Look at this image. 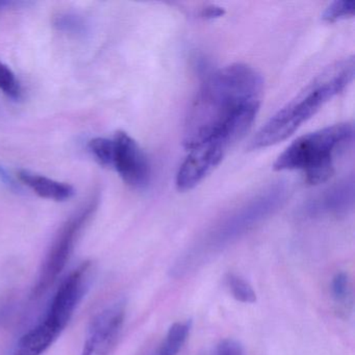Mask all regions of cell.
I'll list each match as a JSON object with an SVG mask.
<instances>
[{
    "label": "cell",
    "mask_w": 355,
    "mask_h": 355,
    "mask_svg": "<svg viewBox=\"0 0 355 355\" xmlns=\"http://www.w3.org/2000/svg\"><path fill=\"white\" fill-rule=\"evenodd\" d=\"M191 322H178L168 330L159 355H176L184 346L190 334Z\"/></svg>",
    "instance_id": "12"
},
{
    "label": "cell",
    "mask_w": 355,
    "mask_h": 355,
    "mask_svg": "<svg viewBox=\"0 0 355 355\" xmlns=\"http://www.w3.org/2000/svg\"><path fill=\"white\" fill-rule=\"evenodd\" d=\"M354 205V180L353 176L340 180L338 184L323 191L307 203L309 216H345L352 211Z\"/></svg>",
    "instance_id": "10"
},
{
    "label": "cell",
    "mask_w": 355,
    "mask_h": 355,
    "mask_svg": "<svg viewBox=\"0 0 355 355\" xmlns=\"http://www.w3.org/2000/svg\"><path fill=\"white\" fill-rule=\"evenodd\" d=\"M288 190L284 184H274L245 203L218 224L205 242L178 259L171 269L175 277L187 275L209 261L214 253L223 250L273 215L284 205Z\"/></svg>",
    "instance_id": "3"
},
{
    "label": "cell",
    "mask_w": 355,
    "mask_h": 355,
    "mask_svg": "<svg viewBox=\"0 0 355 355\" xmlns=\"http://www.w3.org/2000/svg\"><path fill=\"white\" fill-rule=\"evenodd\" d=\"M350 280L345 272L336 273L331 282V295L338 303H345L350 297Z\"/></svg>",
    "instance_id": "17"
},
{
    "label": "cell",
    "mask_w": 355,
    "mask_h": 355,
    "mask_svg": "<svg viewBox=\"0 0 355 355\" xmlns=\"http://www.w3.org/2000/svg\"><path fill=\"white\" fill-rule=\"evenodd\" d=\"M215 355H246L244 349L236 340L226 338L221 340L216 349Z\"/></svg>",
    "instance_id": "18"
},
{
    "label": "cell",
    "mask_w": 355,
    "mask_h": 355,
    "mask_svg": "<svg viewBox=\"0 0 355 355\" xmlns=\"http://www.w3.org/2000/svg\"><path fill=\"white\" fill-rule=\"evenodd\" d=\"M80 305V299L69 288H58L45 317L22 336L13 355H42L65 329Z\"/></svg>",
    "instance_id": "6"
},
{
    "label": "cell",
    "mask_w": 355,
    "mask_h": 355,
    "mask_svg": "<svg viewBox=\"0 0 355 355\" xmlns=\"http://www.w3.org/2000/svg\"><path fill=\"white\" fill-rule=\"evenodd\" d=\"M0 182H3V184L9 187L11 190H17V189H19L18 184H16L14 178L8 173L7 170H6L3 166H0Z\"/></svg>",
    "instance_id": "21"
},
{
    "label": "cell",
    "mask_w": 355,
    "mask_h": 355,
    "mask_svg": "<svg viewBox=\"0 0 355 355\" xmlns=\"http://www.w3.org/2000/svg\"><path fill=\"white\" fill-rule=\"evenodd\" d=\"M98 203V195H93L86 205L70 216L69 219L60 228L39 272L34 288L35 297L44 294L61 275L73 253L80 234L96 211Z\"/></svg>",
    "instance_id": "5"
},
{
    "label": "cell",
    "mask_w": 355,
    "mask_h": 355,
    "mask_svg": "<svg viewBox=\"0 0 355 355\" xmlns=\"http://www.w3.org/2000/svg\"><path fill=\"white\" fill-rule=\"evenodd\" d=\"M263 80L246 64H232L205 78L184 124L188 150L207 141L232 146L252 125L261 107Z\"/></svg>",
    "instance_id": "1"
},
{
    "label": "cell",
    "mask_w": 355,
    "mask_h": 355,
    "mask_svg": "<svg viewBox=\"0 0 355 355\" xmlns=\"http://www.w3.org/2000/svg\"><path fill=\"white\" fill-rule=\"evenodd\" d=\"M113 167L120 178L134 189H144L150 182V165L138 143L125 132H116L113 138Z\"/></svg>",
    "instance_id": "8"
},
{
    "label": "cell",
    "mask_w": 355,
    "mask_h": 355,
    "mask_svg": "<svg viewBox=\"0 0 355 355\" xmlns=\"http://www.w3.org/2000/svg\"><path fill=\"white\" fill-rule=\"evenodd\" d=\"M17 175L22 184L28 186L39 196L49 200L66 201L72 198L76 193L71 184L51 180L28 170H19Z\"/></svg>",
    "instance_id": "11"
},
{
    "label": "cell",
    "mask_w": 355,
    "mask_h": 355,
    "mask_svg": "<svg viewBox=\"0 0 355 355\" xmlns=\"http://www.w3.org/2000/svg\"><path fill=\"white\" fill-rule=\"evenodd\" d=\"M125 309L116 303L98 313L85 342L82 355H110L123 325Z\"/></svg>",
    "instance_id": "9"
},
{
    "label": "cell",
    "mask_w": 355,
    "mask_h": 355,
    "mask_svg": "<svg viewBox=\"0 0 355 355\" xmlns=\"http://www.w3.org/2000/svg\"><path fill=\"white\" fill-rule=\"evenodd\" d=\"M352 123L336 124L295 140L274 163L276 171L301 170L309 184L327 182L334 172V155L352 142Z\"/></svg>",
    "instance_id": "4"
},
{
    "label": "cell",
    "mask_w": 355,
    "mask_h": 355,
    "mask_svg": "<svg viewBox=\"0 0 355 355\" xmlns=\"http://www.w3.org/2000/svg\"><path fill=\"white\" fill-rule=\"evenodd\" d=\"M89 150L99 165L103 167H113L114 143L113 139L95 138L89 142Z\"/></svg>",
    "instance_id": "14"
},
{
    "label": "cell",
    "mask_w": 355,
    "mask_h": 355,
    "mask_svg": "<svg viewBox=\"0 0 355 355\" xmlns=\"http://www.w3.org/2000/svg\"><path fill=\"white\" fill-rule=\"evenodd\" d=\"M20 3L11 1V0H0V12L6 11V10L12 9V8L19 6Z\"/></svg>",
    "instance_id": "22"
},
{
    "label": "cell",
    "mask_w": 355,
    "mask_h": 355,
    "mask_svg": "<svg viewBox=\"0 0 355 355\" xmlns=\"http://www.w3.org/2000/svg\"><path fill=\"white\" fill-rule=\"evenodd\" d=\"M230 148V145L222 141L211 140L189 150L190 153L176 174L178 190L186 192L198 186L219 166Z\"/></svg>",
    "instance_id": "7"
},
{
    "label": "cell",
    "mask_w": 355,
    "mask_h": 355,
    "mask_svg": "<svg viewBox=\"0 0 355 355\" xmlns=\"http://www.w3.org/2000/svg\"><path fill=\"white\" fill-rule=\"evenodd\" d=\"M55 26L59 30L65 31V32H78L82 28L80 20L76 16L68 15V14L55 18Z\"/></svg>",
    "instance_id": "19"
},
{
    "label": "cell",
    "mask_w": 355,
    "mask_h": 355,
    "mask_svg": "<svg viewBox=\"0 0 355 355\" xmlns=\"http://www.w3.org/2000/svg\"><path fill=\"white\" fill-rule=\"evenodd\" d=\"M226 284L232 297L240 302L251 304L257 301V294L252 286L241 276L230 274L226 278Z\"/></svg>",
    "instance_id": "13"
},
{
    "label": "cell",
    "mask_w": 355,
    "mask_h": 355,
    "mask_svg": "<svg viewBox=\"0 0 355 355\" xmlns=\"http://www.w3.org/2000/svg\"><path fill=\"white\" fill-rule=\"evenodd\" d=\"M0 90L13 101L21 98V87L9 66L0 62Z\"/></svg>",
    "instance_id": "16"
},
{
    "label": "cell",
    "mask_w": 355,
    "mask_h": 355,
    "mask_svg": "<svg viewBox=\"0 0 355 355\" xmlns=\"http://www.w3.org/2000/svg\"><path fill=\"white\" fill-rule=\"evenodd\" d=\"M355 14V1L353 0H338L330 3L322 14L324 21L334 24L338 20L351 18Z\"/></svg>",
    "instance_id": "15"
},
{
    "label": "cell",
    "mask_w": 355,
    "mask_h": 355,
    "mask_svg": "<svg viewBox=\"0 0 355 355\" xmlns=\"http://www.w3.org/2000/svg\"><path fill=\"white\" fill-rule=\"evenodd\" d=\"M354 69L353 58L336 62L326 68L257 132L249 148H267L286 140L326 103L352 83Z\"/></svg>",
    "instance_id": "2"
},
{
    "label": "cell",
    "mask_w": 355,
    "mask_h": 355,
    "mask_svg": "<svg viewBox=\"0 0 355 355\" xmlns=\"http://www.w3.org/2000/svg\"><path fill=\"white\" fill-rule=\"evenodd\" d=\"M224 13L225 12H224L223 8L218 7V6L215 5H209L201 10L200 16L203 19L211 20L222 17Z\"/></svg>",
    "instance_id": "20"
}]
</instances>
